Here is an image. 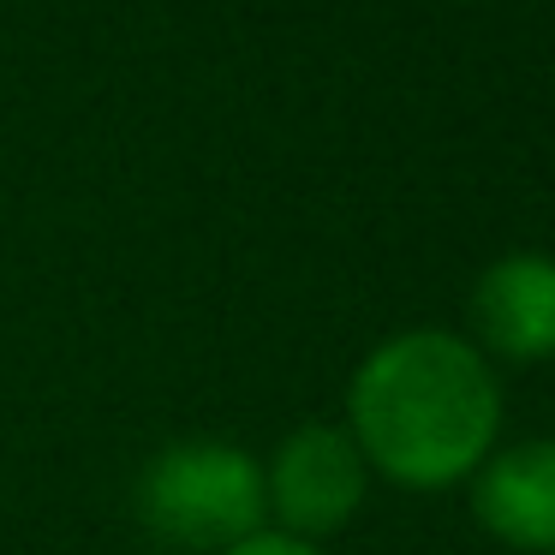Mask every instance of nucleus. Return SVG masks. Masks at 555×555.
Listing matches in <instances>:
<instances>
[{"label": "nucleus", "mask_w": 555, "mask_h": 555, "mask_svg": "<svg viewBox=\"0 0 555 555\" xmlns=\"http://www.w3.org/2000/svg\"><path fill=\"white\" fill-rule=\"evenodd\" d=\"M502 383L466 335L400 328L376 340L347 383V436L364 466L400 490H448L490 460Z\"/></svg>", "instance_id": "1"}, {"label": "nucleus", "mask_w": 555, "mask_h": 555, "mask_svg": "<svg viewBox=\"0 0 555 555\" xmlns=\"http://www.w3.org/2000/svg\"><path fill=\"white\" fill-rule=\"evenodd\" d=\"M132 507L150 538L192 555H221L263 531V460L221 436H185L144 460L132 483Z\"/></svg>", "instance_id": "2"}, {"label": "nucleus", "mask_w": 555, "mask_h": 555, "mask_svg": "<svg viewBox=\"0 0 555 555\" xmlns=\"http://www.w3.org/2000/svg\"><path fill=\"white\" fill-rule=\"evenodd\" d=\"M263 495L269 514L281 519L275 531L317 543L364 507L371 466L347 436V424H299V430L281 436L275 460L263 466Z\"/></svg>", "instance_id": "3"}, {"label": "nucleus", "mask_w": 555, "mask_h": 555, "mask_svg": "<svg viewBox=\"0 0 555 555\" xmlns=\"http://www.w3.org/2000/svg\"><path fill=\"white\" fill-rule=\"evenodd\" d=\"M466 502L483 538L519 555H555V436L490 448L466 478Z\"/></svg>", "instance_id": "4"}, {"label": "nucleus", "mask_w": 555, "mask_h": 555, "mask_svg": "<svg viewBox=\"0 0 555 555\" xmlns=\"http://www.w3.org/2000/svg\"><path fill=\"white\" fill-rule=\"evenodd\" d=\"M472 347L483 359L538 364L555 359V257L507 251L472 281Z\"/></svg>", "instance_id": "5"}, {"label": "nucleus", "mask_w": 555, "mask_h": 555, "mask_svg": "<svg viewBox=\"0 0 555 555\" xmlns=\"http://www.w3.org/2000/svg\"><path fill=\"white\" fill-rule=\"evenodd\" d=\"M221 555H323L317 543H305V538H287V531H251L245 543H233V550H221Z\"/></svg>", "instance_id": "6"}]
</instances>
